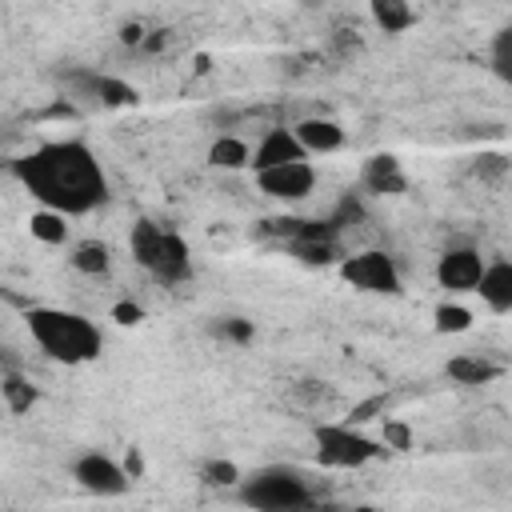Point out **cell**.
<instances>
[{
  "label": "cell",
  "instance_id": "cell-1",
  "mask_svg": "<svg viewBox=\"0 0 512 512\" xmlns=\"http://www.w3.org/2000/svg\"><path fill=\"white\" fill-rule=\"evenodd\" d=\"M24 192L56 216H88L108 204V172L84 140H48L12 164Z\"/></svg>",
  "mask_w": 512,
  "mask_h": 512
},
{
  "label": "cell",
  "instance_id": "cell-17",
  "mask_svg": "<svg viewBox=\"0 0 512 512\" xmlns=\"http://www.w3.org/2000/svg\"><path fill=\"white\" fill-rule=\"evenodd\" d=\"M0 400H4V408H8V412H16V416H20V412H28V408L36 404V388H32L20 372H12V368H8V372L0 376Z\"/></svg>",
  "mask_w": 512,
  "mask_h": 512
},
{
  "label": "cell",
  "instance_id": "cell-12",
  "mask_svg": "<svg viewBox=\"0 0 512 512\" xmlns=\"http://www.w3.org/2000/svg\"><path fill=\"white\" fill-rule=\"evenodd\" d=\"M360 184L368 192H376V196H400L408 188V176H404V168H400V160L392 152H376V156L364 160Z\"/></svg>",
  "mask_w": 512,
  "mask_h": 512
},
{
  "label": "cell",
  "instance_id": "cell-27",
  "mask_svg": "<svg viewBox=\"0 0 512 512\" xmlns=\"http://www.w3.org/2000/svg\"><path fill=\"white\" fill-rule=\"evenodd\" d=\"M376 412H384V396H372V400H364V404H356L352 412H348V420L344 424H352V428H360L364 420H372Z\"/></svg>",
  "mask_w": 512,
  "mask_h": 512
},
{
  "label": "cell",
  "instance_id": "cell-29",
  "mask_svg": "<svg viewBox=\"0 0 512 512\" xmlns=\"http://www.w3.org/2000/svg\"><path fill=\"white\" fill-rule=\"evenodd\" d=\"M140 468H144V464H140V452L132 448V452H128V460H124V472H128V480H136V476H140Z\"/></svg>",
  "mask_w": 512,
  "mask_h": 512
},
{
  "label": "cell",
  "instance_id": "cell-3",
  "mask_svg": "<svg viewBox=\"0 0 512 512\" xmlns=\"http://www.w3.org/2000/svg\"><path fill=\"white\" fill-rule=\"evenodd\" d=\"M128 252L132 260L156 280V284H184L192 276V252L176 228H164L156 220H136L128 232Z\"/></svg>",
  "mask_w": 512,
  "mask_h": 512
},
{
  "label": "cell",
  "instance_id": "cell-4",
  "mask_svg": "<svg viewBox=\"0 0 512 512\" xmlns=\"http://www.w3.org/2000/svg\"><path fill=\"white\" fill-rule=\"evenodd\" d=\"M236 496L252 512H308L316 504V492L304 480V472L288 464H268V468L240 476Z\"/></svg>",
  "mask_w": 512,
  "mask_h": 512
},
{
  "label": "cell",
  "instance_id": "cell-30",
  "mask_svg": "<svg viewBox=\"0 0 512 512\" xmlns=\"http://www.w3.org/2000/svg\"><path fill=\"white\" fill-rule=\"evenodd\" d=\"M308 512H352V508H344V504H328V500H316Z\"/></svg>",
  "mask_w": 512,
  "mask_h": 512
},
{
  "label": "cell",
  "instance_id": "cell-24",
  "mask_svg": "<svg viewBox=\"0 0 512 512\" xmlns=\"http://www.w3.org/2000/svg\"><path fill=\"white\" fill-rule=\"evenodd\" d=\"M492 72L500 80H512V28H500L492 40Z\"/></svg>",
  "mask_w": 512,
  "mask_h": 512
},
{
  "label": "cell",
  "instance_id": "cell-21",
  "mask_svg": "<svg viewBox=\"0 0 512 512\" xmlns=\"http://www.w3.org/2000/svg\"><path fill=\"white\" fill-rule=\"evenodd\" d=\"M468 328H472V312L464 304H440L436 308V332L456 336V332H468Z\"/></svg>",
  "mask_w": 512,
  "mask_h": 512
},
{
  "label": "cell",
  "instance_id": "cell-10",
  "mask_svg": "<svg viewBox=\"0 0 512 512\" xmlns=\"http://www.w3.org/2000/svg\"><path fill=\"white\" fill-rule=\"evenodd\" d=\"M68 84H80L84 96H92L96 104H108V108H124L136 100V88L128 80H116L108 72H88V68H76L68 72Z\"/></svg>",
  "mask_w": 512,
  "mask_h": 512
},
{
  "label": "cell",
  "instance_id": "cell-31",
  "mask_svg": "<svg viewBox=\"0 0 512 512\" xmlns=\"http://www.w3.org/2000/svg\"><path fill=\"white\" fill-rule=\"evenodd\" d=\"M4 372H8V368H4V364H0V376H4Z\"/></svg>",
  "mask_w": 512,
  "mask_h": 512
},
{
  "label": "cell",
  "instance_id": "cell-9",
  "mask_svg": "<svg viewBox=\"0 0 512 512\" xmlns=\"http://www.w3.org/2000/svg\"><path fill=\"white\" fill-rule=\"evenodd\" d=\"M484 264H488V260H484L472 244L444 248V256L436 260V284H440L444 292H476Z\"/></svg>",
  "mask_w": 512,
  "mask_h": 512
},
{
  "label": "cell",
  "instance_id": "cell-2",
  "mask_svg": "<svg viewBox=\"0 0 512 512\" xmlns=\"http://www.w3.org/2000/svg\"><path fill=\"white\" fill-rule=\"evenodd\" d=\"M24 324H28L32 340L40 344V352L60 364H88L104 348V332L96 328V320H88L84 312H72V308L36 304L24 312Z\"/></svg>",
  "mask_w": 512,
  "mask_h": 512
},
{
  "label": "cell",
  "instance_id": "cell-20",
  "mask_svg": "<svg viewBox=\"0 0 512 512\" xmlns=\"http://www.w3.org/2000/svg\"><path fill=\"white\" fill-rule=\"evenodd\" d=\"M28 232L40 240V244H64L68 240V220L64 216H56V212H32V220H28Z\"/></svg>",
  "mask_w": 512,
  "mask_h": 512
},
{
  "label": "cell",
  "instance_id": "cell-16",
  "mask_svg": "<svg viewBox=\"0 0 512 512\" xmlns=\"http://www.w3.org/2000/svg\"><path fill=\"white\" fill-rule=\"evenodd\" d=\"M72 268L84 272V276H104L112 268V252L104 240H84L72 248Z\"/></svg>",
  "mask_w": 512,
  "mask_h": 512
},
{
  "label": "cell",
  "instance_id": "cell-25",
  "mask_svg": "<svg viewBox=\"0 0 512 512\" xmlns=\"http://www.w3.org/2000/svg\"><path fill=\"white\" fill-rule=\"evenodd\" d=\"M200 476H204L212 488H236V484H240V468H236L232 460H208V464L200 468Z\"/></svg>",
  "mask_w": 512,
  "mask_h": 512
},
{
  "label": "cell",
  "instance_id": "cell-5",
  "mask_svg": "<svg viewBox=\"0 0 512 512\" xmlns=\"http://www.w3.org/2000/svg\"><path fill=\"white\" fill-rule=\"evenodd\" d=\"M380 452H384L380 440L364 436L360 428H352L344 420L340 424H316V456L328 468H360V464L376 460Z\"/></svg>",
  "mask_w": 512,
  "mask_h": 512
},
{
  "label": "cell",
  "instance_id": "cell-22",
  "mask_svg": "<svg viewBox=\"0 0 512 512\" xmlns=\"http://www.w3.org/2000/svg\"><path fill=\"white\" fill-rule=\"evenodd\" d=\"M472 172H476L484 184H504V176H508V156H504V152H480L476 164H472Z\"/></svg>",
  "mask_w": 512,
  "mask_h": 512
},
{
  "label": "cell",
  "instance_id": "cell-6",
  "mask_svg": "<svg viewBox=\"0 0 512 512\" xmlns=\"http://www.w3.org/2000/svg\"><path fill=\"white\" fill-rule=\"evenodd\" d=\"M340 276L356 288V292H372V296H396L400 292V268L388 252L368 248V252H352L340 260Z\"/></svg>",
  "mask_w": 512,
  "mask_h": 512
},
{
  "label": "cell",
  "instance_id": "cell-8",
  "mask_svg": "<svg viewBox=\"0 0 512 512\" xmlns=\"http://www.w3.org/2000/svg\"><path fill=\"white\" fill-rule=\"evenodd\" d=\"M256 184L272 200H304L316 188V168L308 160H288V164H276V168L256 172Z\"/></svg>",
  "mask_w": 512,
  "mask_h": 512
},
{
  "label": "cell",
  "instance_id": "cell-19",
  "mask_svg": "<svg viewBox=\"0 0 512 512\" xmlns=\"http://www.w3.org/2000/svg\"><path fill=\"white\" fill-rule=\"evenodd\" d=\"M208 164L212 168H244L248 164V144L244 140H236V136H220V140H212V148H208Z\"/></svg>",
  "mask_w": 512,
  "mask_h": 512
},
{
  "label": "cell",
  "instance_id": "cell-18",
  "mask_svg": "<svg viewBox=\"0 0 512 512\" xmlns=\"http://www.w3.org/2000/svg\"><path fill=\"white\" fill-rule=\"evenodd\" d=\"M372 20H376L384 32H404V28H412L416 12H412L404 0H376V4H372Z\"/></svg>",
  "mask_w": 512,
  "mask_h": 512
},
{
  "label": "cell",
  "instance_id": "cell-28",
  "mask_svg": "<svg viewBox=\"0 0 512 512\" xmlns=\"http://www.w3.org/2000/svg\"><path fill=\"white\" fill-rule=\"evenodd\" d=\"M112 320H116V324H140V320H144V308H140L136 300H124V304L112 308Z\"/></svg>",
  "mask_w": 512,
  "mask_h": 512
},
{
  "label": "cell",
  "instance_id": "cell-23",
  "mask_svg": "<svg viewBox=\"0 0 512 512\" xmlns=\"http://www.w3.org/2000/svg\"><path fill=\"white\" fill-rule=\"evenodd\" d=\"M212 332H216L220 340H232V344H248V340L256 336V324H252V320H244V316H220V320L212 324Z\"/></svg>",
  "mask_w": 512,
  "mask_h": 512
},
{
  "label": "cell",
  "instance_id": "cell-15",
  "mask_svg": "<svg viewBox=\"0 0 512 512\" xmlns=\"http://www.w3.org/2000/svg\"><path fill=\"white\" fill-rule=\"evenodd\" d=\"M444 372L456 380V384H492L500 376V364L484 360V356H452L444 364Z\"/></svg>",
  "mask_w": 512,
  "mask_h": 512
},
{
  "label": "cell",
  "instance_id": "cell-14",
  "mask_svg": "<svg viewBox=\"0 0 512 512\" xmlns=\"http://www.w3.org/2000/svg\"><path fill=\"white\" fill-rule=\"evenodd\" d=\"M476 292H480V300H484L496 316L512 312V264H508V260H492V264H484Z\"/></svg>",
  "mask_w": 512,
  "mask_h": 512
},
{
  "label": "cell",
  "instance_id": "cell-13",
  "mask_svg": "<svg viewBox=\"0 0 512 512\" xmlns=\"http://www.w3.org/2000/svg\"><path fill=\"white\" fill-rule=\"evenodd\" d=\"M292 136H296V144L304 148V156H312V152H340L344 148V128L336 124V120H328V116H308V120H300L296 128H292Z\"/></svg>",
  "mask_w": 512,
  "mask_h": 512
},
{
  "label": "cell",
  "instance_id": "cell-26",
  "mask_svg": "<svg viewBox=\"0 0 512 512\" xmlns=\"http://www.w3.org/2000/svg\"><path fill=\"white\" fill-rule=\"evenodd\" d=\"M380 444L392 452H408L412 448V428L404 420H384L380 424Z\"/></svg>",
  "mask_w": 512,
  "mask_h": 512
},
{
  "label": "cell",
  "instance_id": "cell-7",
  "mask_svg": "<svg viewBox=\"0 0 512 512\" xmlns=\"http://www.w3.org/2000/svg\"><path fill=\"white\" fill-rule=\"evenodd\" d=\"M72 480L84 488V492H92V496H124L128 492V472H124V464H116L112 456H104V452H84L76 464H72Z\"/></svg>",
  "mask_w": 512,
  "mask_h": 512
},
{
  "label": "cell",
  "instance_id": "cell-11",
  "mask_svg": "<svg viewBox=\"0 0 512 512\" xmlns=\"http://www.w3.org/2000/svg\"><path fill=\"white\" fill-rule=\"evenodd\" d=\"M288 160H308L304 148L296 144L292 128H268L264 140L256 144V152H248L252 172H264V168H276V164H288Z\"/></svg>",
  "mask_w": 512,
  "mask_h": 512
}]
</instances>
